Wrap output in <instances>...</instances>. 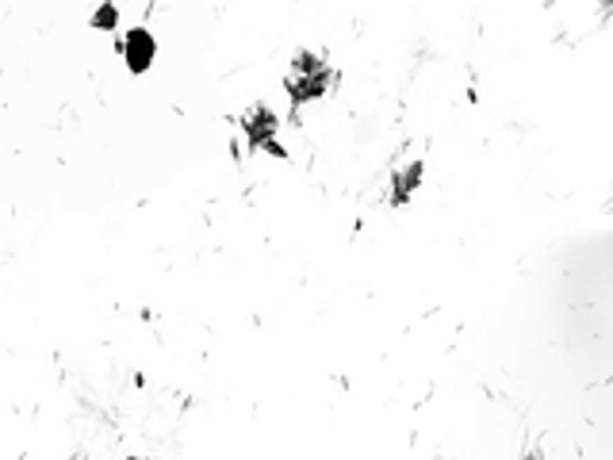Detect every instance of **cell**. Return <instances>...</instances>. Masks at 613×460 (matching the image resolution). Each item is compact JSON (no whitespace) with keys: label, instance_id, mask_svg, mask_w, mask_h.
Listing matches in <instances>:
<instances>
[{"label":"cell","instance_id":"2","mask_svg":"<svg viewBox=\"0 0 613 460\" xmlns=\"http://www.w3.org/2000/svg\"><path fill=\"white\" fill-rule=\"evenodd\" d=\"M418 177H422V165H410L403 181H395V204H399V200H406V192H410V188L418 184Z\"/></svg>","mask_w":613,"mask_h":460},{"label":"cell","instance_id":"3","mask_svg":"<svg viewBox=\"0 0 613 460\" xmlns=\"http://www.w3.org/2000/svg\"><path fill=\"white\" fill-rule=\"evenodd\" d=\"M116 24H119V12L111 8V4H104V8H100L96 16H92V27H96V31H111Z\"/></svg>","mask_w":613,"mask_h":460},{"label":"cell","instance_id":"1","mask_svg":"<svg viewBox=\"0 0 613 460\" xmlns=\"http://www.w3.org/2000/svg\"><path fill=\"white\" fill-rule=\"evenodd\" d=\"M119 50H123L131 73H142V69L154 62V35H149L146 27H134V31L123 35V46H119Z\"/></svg>","mask_w":613,"mask_h":460}]
</instances>
